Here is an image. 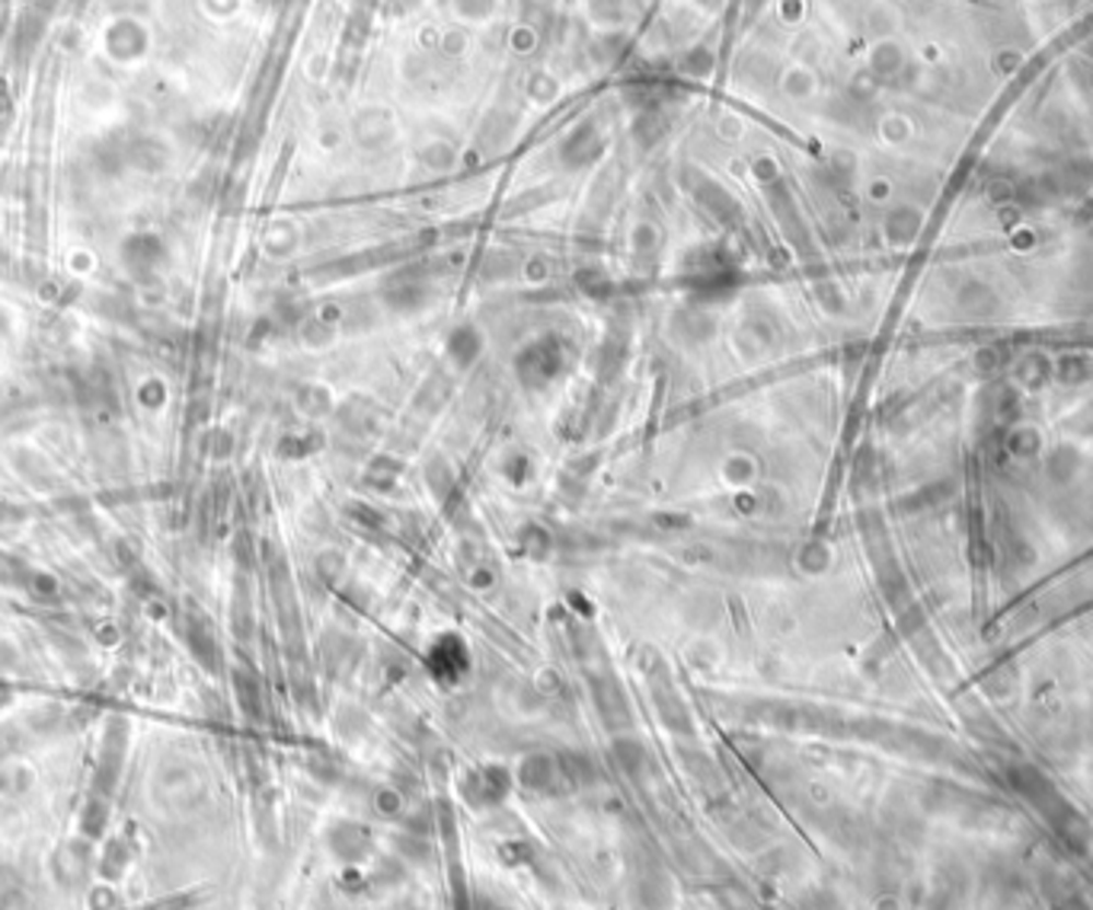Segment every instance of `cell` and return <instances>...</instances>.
I'll use <instances>...</instances> for the list:
<instances>
[{
	"label": "cell",
	"mask_w": 1093,
	"mask_h": 910,
	"mask_svg": "<svg viewBox=\"0 0 1093 910\" xmlns=\"http://www.w3.org/2000/svg\"><path fill=\"white\" fill-rule=\"evenodd\" d=\"M125 748H128V725H125V719H113L106 725V732H103L100 760H96V792L106 795V798L119 786L121 767H125Z\"/></svg>",
	"instance_id": "6da1fadb"
},
{
	"label": "cell",
	"mask_w": 1093,
	"mask_h": 910,
	"mask_svg": "<svg viewBox=\"0 0 1093 910\" xmlns=\"http://www.w3.org/2000/svg\"><path fill=\"white\" fill-rule=\"evenodd\" d=\"M106 821H109V802H106V795L96 792L81 812L83 840H100L103 831H106Z\"/></svg>",
	"instance_id": "7a4b0ae2"
},
{
	"label": "cell",
	"mask_w": 1093,
	"mask_h": 910,
	"mask_svg": "<svg viewBox=\"0 0 1093 910\" xmlns=\"http://www.w3.org/2000/svg\"><path fill=\"white\" fill-rule=\"evenodd\" d=\"M96 870H100V875L106 882H119L125 870H128V847H125V840H109L106 843V850L96 860Z\"/></svg>",
	"instance_id": "3957f363"
},
{
	"label": "cell",
	"mask_w": 1093,
	"mask_h": 910,
	"mask_svg": "<svg viewBox=\"0 0 1093 910\" xmlns=\"http://www.w3.org/2000/svg\"><path fill=\"white\" fill-rule=\"evenodd\" d=\"M26 898L13 885H0V910H23Z\"/></svg>",
	"instance_id": "277c9868"
},
{
	"label": "cell",
	"mask_w": 1093,
	"mask_h": 910,
	"mask_svg": "<svg viewBox=\"0 0 1093 910\" xmlns=\"http://www.w3.org/2000/svg\"><path fill=\"white\" fill-rule=\"evenodd\" d=\"M10 700H13V693H10V687H3V684H0V707H7V703H10Z\"/></svg>",
	"instance_id": "5b68a950"
}]
</instances>
